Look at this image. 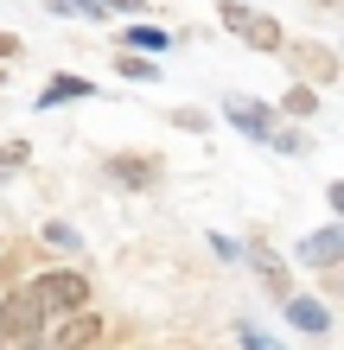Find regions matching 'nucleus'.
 <instances>
[{"label": "nucleus", "mask_w": 344, "mask_h": 350, "mask_svg": "<svg viewBox=\"0 0 344 350\" xmlns=\"http://www.w3.org/2000/svg\"><path fill=\"white\" fill-rule=\"evenodd\" d=\"M236 344H242V350H280L268 332H255V325H242V332H236Z\"/></svg>", "instance_id": "nucleus-20"}, {"label": "nucleus", "mask_w": 344, "mask_h": 350, "mask_svg": "<svg viewBox=\"0 0 344 350\" xmlns=\"http://www.w3.org/2000/svg\"><path fill=\"white\" fill-rule=\"evenodd\" d=\"M268 147H274V153H287V159H306V153L319 147V140L306 134V121H280V128H274V140H268Z\"/></svg>", "instance_id": "nucleus-13"}, {"label": "nucleus", "mask_w": 344, "mask_h": 350, "mask_svg": "<svg viewBox=\"0 0 344 350\" xmlns=\"http://www.w3.org/2000/svg\"><path fill=\"white\" fill-rule=\"evenodd\" d=\"M32 166V147H26V140H7V147H0V185H7L13 172H26Z\"/></svg>", "instance_id": "nucleus-17"}, {"label": "nucleus", "mask_w": 344, "mask_h": 350, "mask_svg": "<svg viewBox=\"0 0 344 350\" xmlns=\"http://www.w3.org/2000/svg\"><path fill=\"white\" fill-rule=\"evenodd\" d=\"M242 261H249V274H255V286H261L268 299H280V306H287V299L300 293V286H293L287 255H280V249H268L261 236H249V242H242Z\"/></svg>", "instance_id": "nucleus-4"}, {"label": "nucleus", "mask_w": 344, "mask_h": 350, "mask_svg": "<svg viewBox=\"0 0 344 350\" xmlns=\"http://www.w3.org/2000/svg\"><path fill=\"white\" fill-rule=\"evenodd\" d=\"M204 242H211V255H217V261H242V242H230V236H217V230H211Z\"/></svg>", "instance_id": "nucleus-19"}, {"label": "nucleus", "mask_w": 344, "mask_h": 350, "mask_svg": "<svg viewBox=\"0 0 344 350\" xmlns=\"http://www.w3.org/2000/svg\"><path fill=\"white\" fill-rule=\"evenodd\" d=\"M121 45L140 51V57H159V51H172V32H166V26H147V19H134V26L121 32Z\"/></svg>", "instance_id": "nucleus-12"}, {"label": "nucleus", "mask_w": 344, "mask_h": 350, "mask_svg": "<svg viewBox=\"0 0 344 350\" xmlns=\"http://www.w3.org/2000/svg\"><path fill=\"white\" fill-rule=\"evenodd\" d=\"M38 236H45V242H51L57 255H77V249H83V236H77V230H70L64 217H51V223H45V230H38Z\"/></svg>", "instance_id": "nucleus-16"}, {"label": "nucleus", "mask_w": 344, "mask_h": 350, "mask_svg": "<svg viewBox=\"0 0 344 350\" xmlns=\"http://www.w3.org/2000/svg\"><path fill=\"white\" fill-rule=\"evenodd\" d=\"M83 96H96V83H90V77H70V70H57V77H45V90L32 96V109L45 115V109H64V102H83Z\"/></svg>", "instance_id": "nucleus-11"}, {"label": "nucleus", "mask_w": 344, "mask_h": 350, "mask_svg": "<svg viewBox=\"0 0 344 350\" xmlns=\"http://www.w3.org/2000/svg\"><path fill=\"white\" fill-rule=\"evenodd\" d=\"M217 26L224 32H236L249 51H261V57H280L287 51V26H280L274 13H261V7H249V0H217Z\"/></svg>", "instance_id": "nucleus-1"}, {"label": "nucleus", "mask_w": 344, "mask_h": 350, "mask_svg": "<svg viewBox=\"0 0 344 350\" xmlns=\"http://www.w3.org/2000/svg\"><path fill=\"white\" fill-rule=\"evenodd\" d=\"M224 121H230L242 140L268 147V140H274V128H280V109H268V102H249V96H224Z\"/></svg>", "instance_id": "nucleus-6"}, {"label": "nucleus", "mask_w": 344, "mask_h": 350, "mask_svg": "<svg viewBox=\"0 0 344 350\" xmlns=\"http://www.w3.org/2000/svg\"><path fill=\"white\" fill-rule=\"evenodd\" d=\"M45 325H51V306L38 299L32 280L0 299V344H32V338H45Z\"/></svg>", "instance_id": "nucleus-2"}, {"label": "nucleus", "mask_w": 344, "mask_h": 350, "mask_svg": "<svg viewBox=\"0 0 344 350\" xmlns=\"http://www.w3.org/2000/svg\"><path fill=\"white\" fill-rule=\"evenodd\" d=\"M103 172H109V185H121V191H153L166 166H159L153 153H109Z\"/></svg>", "instance_id": "nucleus-8"}, {"label": "nucleus", "mask_w": 344, "mask_h": 350, "mask_svg": "<svg viewBox=\"0 0 344 350\" xmlns=\"http://www.w3.org/2000/svg\"><path fill=\"white\" fill-rule=\"evenodd\" d=\"M109 13H128V19H147V0H103Z\"/></svg>", "instance_id": "nucleus-22"}, {"label": "nucleus", "mask_w": 344, "mask_h": 350, "mask_svg": "<svg viewBox=\"0 0 344 350\" xmlns=\"http://www.w3.org/2000/svg\"><path fill=\"white\" fill-rule=\"evenodd\" d=\"M280 57H287V70H293V83H338V77H344V64H338V51L332 45H319V38H287V51H280Z\"/></svg>", "instance_id": "nucleus-5"}, {"label": "nucleus", "mask_w": 344, "mask_h": 350, "mask_svg": "<svg viewBox=\"0 0 344 350\" xmlns=\"http://www.w3.org/2000/svg\"><path fill=\"white\" fill-rule=\"evenodd\" d=\"M338 299H344V267H338Z\"/></svg>", "instance_id": "nucleus-25"}, {"label": "nucleus", "mask_w": 344, "mask_h": 350, "mask_svg": "<svg viewBox=\"0 0 344 350\" xmlns=\"http://www.w3.org/2000/svg\"><path fill=\"white\" fill-rule=\"evenodd\" d=\"M172 128H178V134H204L211 115H204V109H172Z\"/></svg>", "instance_id": "nucleus-18"}, {"label": "nucleus", "mask_w": 344, "mask_h": 350, "mask_svg": "<svg viewBox=\"0 0 344 350\" xmlns=\"http://www.w3.org/2000/svg\"><path fill=\"white\" fill-rule=\"evenodd\" d=\"M32 286H38V299L51 306V319H77V312H90V299H96L83 267H45V274H32Z\"/></svg>", "instance_id": "nucleus-3"}, {"label": "nucleus", "mask_w": 344, "mask_h": 350, "mask_svg": "<svg viewBox=\"0 0 344 350\" xmlns=\"http://www.w3.org/2000/svg\"><path fill=\"white\" fill-rule=\"evenodd\" d=\"M19 51H26V38H19V32H0V64H13Z\"/></svg>", "instance_id": "nucleus-21"}, {"label": "nucleus", "mask_w": 344, "mask_h": 350, "mask_svg": "<svg viewBox=\"0 0 344 350\" xmlns=\"http://www.w3.org/2000/svg\"><path fill=\"white\" fill-rule=\"evenodd\" d=\"M115 77H121V83H159V57L121 51V57H115Z\"/></svg>", "instance_id": "nucleus-15"}, {"label": "nucleus", "mask_w": 344, "mask_h": 350, "mask_svg": "<svg viewBox=\"0 0 344 350\" xmlns=\"http://www.w3.org/2000/svg\"><path fill=\"white\" fill-rule=\"evenodd\" d=\"M326 204H332V211H338V223H344V178H332V185H326Z\"/></svg>", "instance_id": "nucleus-23"}, {"label": "nucleus", "mask_w": 344, "mask_h": 350, "mask_svg": "<svg viewBox=\"0 0 344 350\" xmlns=\"http://www.w3.org/2000/svg\"><path fill=\"white\" fill-rule=\"evenodd\" d=\"M319 102H326V96H319L313 83H287V96H280V115H287V121H313Z\"/></svg>", "instance_id": "nucleus-14"}, {"label": "nucleus", "mask_w": 344, "mask_h": 350, "mask_svg": "<svg viewBox=\"0 0 344 350\" xmlns=\"http://www.w3.org/2000/svg\"><path fill=\"white\" fill-rule=\"evenodd\" d=\"M103 344V312H77V319H57V332H51V350H96Z\"/></svg>", "instance_id": "nucleus-10"}, {"label": "nucleus", "mask_w": 344, "mask_h": 350, "mask_svg": "<svg viewBox=\"0 0 344 350\" xmlns=\"http://www.w3.org/2000/svg\"><path fill=\"white\" fill-rule=\"evenodd\" d=\"M280 319H287L300 338H332V306L313 299V293H293L287 306H280Z\"/></svg>", "instance_id": "nucleus-9"}, {"label": "nucleus", "mask_w": 344, "mask_h": 350, "mask_svg": "<svg viewBox=\"0 0 344 350\" xmlns=\"http://www.w3.org/2000/svg\"><path fill=\"white\" fill-rule=\"evenodd\" d=\"M19 350H51V338H32V344H19Z\"/></svg>", "instance_id": "nucleus-24"}, {"label": "nucleus", "mask_w": 344, "mask_h": 350, "mask_svg": "<svg viewBox=\"0 0 344 350\" xmlns=\"http://www.w3.org/2000/svg\"><path fill=\"white\" fill-rule=\"evenodd\" d=\"M0 90H7V64H0Z\"/></svg>", "instance_id": "nucleus-26"}, {"label": "nucleus", "mask_w": 344, "mask_h": 350, "mask_svg": "<svg viewBox=\"0 0 344 350\" xmlns=\"http://www.w3.org/2000/svg\"><path fill=\"white\" fill-rule=\"evenodd\" d=\"M300 267H313V274H338L344 267V223H326V230H306L293 249Z\"/></svg>", "instance_id": "nucleus-7"}]
</instances>
